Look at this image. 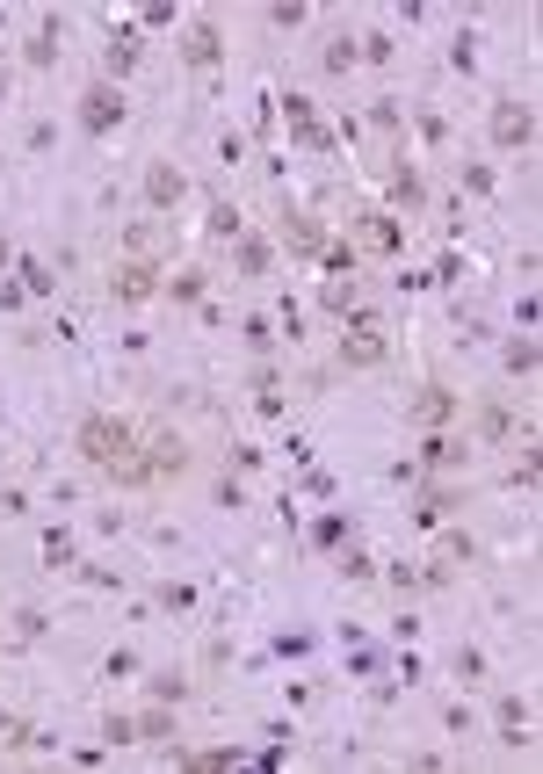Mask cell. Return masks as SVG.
Instances as JSON below:
<instances>
[{"label": "cell", "instance_id": "cell-15", "mask_svg": "<svg viewBox=\"0 0 543 774\" xmlns=\"http://www.w3.org/2000/svg\"><path fill=\"white\" fill-rule=\"evenodd\" d=\"M391 196L406 210H420V196H428V181H420V167H406V152H399V167H391Z\"/></svg>", "mask_w": 543, "mask_h": 774}, {"label": "cell", "instance_id": "cell-13", "mask_svg": "<svg viewBox=\"0 0 543 774\" xmlns=\"http://www.w3.org/2000/svg\"><path fill=\"white\" fill-rule=\"evenodd\" d=\"M283 239L297 246V254H312V261L326 254V232H319V225L305 218V210H283Z\"/></svg>", "mask_w": 543, "mask_h": 774}, {"label": "cell", "instance_id": "cell-9", "mask_svg": "<svg viewBox=\"0 0 543 774\" xmlns=\"http://www.w3.org/2000/svg\"><path fill=\"white\" fill-rule=\"evenodd\" d=\"M181 58H189V66H218V58H225L218 22H189V37H181Z\"/></svg>", "mask_w": 543, "mask_h": 774}, {"label": "cell", "instance_id": "cell-7", "mask_svg": "<svg viewBox=\"0 0 543 774\" xmlns=\"http://www.w3.org/2000/svg\"><path fill=\"white\" fill-rule=\"evenodd\" d=\"M181 196H189V174H181V167H167V160L145 167V203H153V210H174Z\"/></svg>", "mask_w": 543, "mask_h": 774}, {"label": "cell", "instance_id": "cell-6", "mask_svg": "<svg viewBox=\"0 0 543 774\" xmlns=\"http://www.w3.org/2000/svg\"><path fill=\"white\" fill-rule=\"evenodd\" d=\"M529 138H536V109H529V102H500V109H493V145H500V152H522Z\"/></svg>", "mask_w": 543, "mask_h": 774}, {"label": "cell", "instance_id": "cell-14", "mask_svg": "<svg viewBox=\"0 0 543 774\" xmlns=\"http://www.w3.org/2000/svg\"><path fill=\"white\" fill-rule=\"evenodd\" d=\"M160 290H167L174 304H196V297L210 290V268H174V275H167V283H160Z\"/></svg>", "mask_w": 543, "mask_h": 774}, {"label": "cell", "instance_id": "cell-8", "mask_svg": "<svg viewBox=\"0 0 543 774\" xmlns=\"http://www.w3.org/2000/svg\"><path fill=\"white\" fill-rule=\"evenodd\" d=\"M413 420L420 427H449V420H457V391H449V384H420L413 391Z\"/></svg>", "mask_w": 543, "mask_h": 774}, {"label": "cell", "instance_id": "cell-1", "mask_svg": "<svg viewBox=\"0 0 543 774\" xmlns=\"http://www.w3.org/2000/svg\"><path fill=\"white\" fill-rule=\"evenodd\" d=\"M73 449L95 463V471L124 478V485H153V471H145V427L124 420V413H87L73 427Z\"/></svg>", "mask_w": 543, "mask_h": 774}, {"label": "cell", "instance_id": "cell-21", "mask_svg": "<svg viewBox=\"0 0 543 774\" xmlns=\"http://www.w3.org/2000/svg\"><path fill=\"white\" fill-rule=\"evenodd\" d=\"M15 268H22V290H29V297L51 290V268H44V261H15Z\"/></svg>", "mask_w": 543, "mask_h": 774}, {"label": "cell", "instance_id": "cell-27", "mask_svg": "<svg viewBox=\"0 0 543 774\" xmlns=\"http://www.w3.org/2000/svg\"><path fill=\"white\" fill-rule=\"evenodd\" d=\"M210 232L232 239V232H239V210H232V203H210Z\"/></svg>", "mask_w": 543, "mask_h": 774}, {"label": "cell", "instance_id": "cell-19", "mask_svg": "<svg viewBox=\"0 0 543 774\" xmlns=\"http://www.w3.org/2000/svg\"><path fill=\"white\" fill-rule=\"evenodd\" d=\"M507 369H515V377H536V340H529V333L507 348Z\"/></svg>", "mask_w": 543, "mask_h": 774}, {"label": "cell", "instance_id": "cell-12", "mask_svg": "<svg viewBox=\"0 0 543 774\" xmlns=\"http://www.w3.org/2000/svg\"><path fill=\"white\" fill-rule=\"evenodd\" d=\"M362 239H370L377 254H399V246H406V232H399V218H391V210H362Z\"/></svg>", "mask_w": 543, "mask_h": 774}, {"label": "cell", "instance_id": "cell-29", "mask_svg": "<svg viewBox=\"0 0 543 774\" xmlns=\"http://www.w3.org/2000/svg\"><path fill=\"white\" fill-rule=\"evenodd\" d=\"M153 695H160V702H181V695H189V680H181V673H160Z\"/></svg>", "mask_w": 543, "mask_h": 774}, {"label": "cell", "instance_id": "cell-24", "mask_svg": "<svg viewBox=\"0 0 543 774\" xmlns=\"http://www.w3.org/2000/svg\"><path fill=\"white\" fill-rule=\"evenodd\" d=\"M102 738H116V746H131V738H138V724L124 717V709H109V724H102Z\"/></svg>", "mask_w": 543, "mask_h": 774}, {"label": "cell", "instance_id": "cell-16", "mask_svg": "<svg viewBox=\"0 0 543 774\" xmlns=\"http://www.w3.org/2000/svg\"><path fill=\"white\" fill-rule=\"evenodd\" d=\"M522 731H529V709L507 695V702H500V746H522Z\"/></svg>", "mask_w": 543, "mask_h": 774}, {"label": "cell", "instance_id": "cell-3", "mask_svg": "<svg viewBox=\"0 0 543 774\" xmlns=\"http://www.w3.org/2000/svg\"><path fill=\"white\" fill-rule=\"evenodd\" d=\"M116 123H124V95H116L109 80L87 87V95H80V131H87V138H109Z\"/></svg>", "mask_w": 543, "mask_h": 774}, {"label": "cell", "instance_id": "cell-11", "mask_svg": "<svg viewBox=\"0 0 543 774\" xmlns=\"http://www.w3.org/2000/svg\"><path fill=\"white\" fill-rule=\"evenodd\" d=\"M464 507V492L457 485H435V492H420V507H413V521H420V529H435V521H449V514H457Z\"/></svg>", "mask_w": 543, "mask_h": 774}, {"label": "cell", "instance_id": "cell-31", "mask_svg": "<svg viewBox=\"0 0 543 774\" xmlns=\"http://www.w3.org/2000/svg\"><path fill=\"white\" fill-rule=\"evenodd\" d=\"M0 95H8V66H0Z\"/></svg>", "mask_w": 543, "mask_h": 774}, {"label": "cell", "instance_id": "cell-28", "mask_svg": "<svg viewBox=\"0 0 543 774\" xmlns=\"http://www.w3.org/2000/svg\"><path fill=\"white\" fill-rule=\"evenodd\" d=\"M341 536H348V529H341V514H326V521H319V529H312V543H319V550H334Z\"/></svg>", "mask_w": 543, "mask_h": 774}, {"label": "cell", "instance_id": "cell-22", "mask_svg": "<svg viewBox=\"0 0 543 774\" xmlns=\"http://www.w3.org/2000/svg\"><path fill=\"white\" fill-rule=\"evenodd\" d=\"M239 268L261 275V268H268V239H239Z\"/></svg>", "mask_w": 543, "mask_h": 774}, {"label": "cell", "instance_id": "cell-10", "mask_svg": "<svg viewBox=\"0 0 543 774\" xmlns=\"http://www.w3.org/2000/svg\"><path fill=\"white\" fill-rule=\"evenodd\" d=\"M420 463H428V471H449V463H464V435H449V427H428V435H420Z\"/></svg>", "mask_w": 543, "mask_h": 774}, {"label": "cell", "instance_id": "cell-18", "mask_svg": "<svg viewBox=\"0 0 543 774\" xmlns=\"http://www.w3.org/2000/svg\"><path fill=\"white\" fill-rule=\"evenodd\" d=\"M138 738H153V746H167V738H174V717H167V709H145V717H138Z\"/></svg>", "mask_w": 543, "mask_h": 774}, {"label": "cell", "instance_id": "cell-20", "mask_svg": "<svg viewBox=\"0 0 543 774\" xmlns=\"http://www.w3.org/2000/svg\"><path fill=\"white\" fill-rule=\"evenodd\" d=\"M355 58H362V44H355V37H334V44H326V66H334V73H348Z\"/></svg>", "mask_w": 543, "mask_h": 774}, {"label": "cell", "instance_id": "cell-30", "mask_svg": "<svg viewBox=\"0 0 543 774\" xmlns=\"http://www.w3.org/2000/svg\"><path fill=\"white\" fill-rule=\"evenodd\" d=\"M0 268H15V239L8 232H0Z\"/></svg>", "mask_w": 543, "mask_h": 774}, {"label": "cell", "instance_id": "cell-17", "mask_svg": "<svg viewBox=\"0 0 543 774\" xmlns=\"http://www.w3.org/2000/svg\"><path fill=\"white\" fill-rule=\"evenodd\" d=\"M58 44H66V29H58V22H44L37 37H29V66H51V58H58Z\"/></svg>", "mask_w": 543, "mask_h": 774}, {"label": "cell", "instance_id": "cell-4", "mask_svg": "<svg viewBox=\"0 0 543 774\" xmlns=\"http://www.w3.org/2000/svg\"><path fill=\"white\" fill-rule=\"evenodd\" d=\"M160 283H167V275L153 261H124V268L109 275V297L116 304H145V297H160Z\"/></svg>", "mask_w": 543, "mask_h": 774}, {"label": "cell", "instance_id": "cell-25", "mask_svg": "<svg viewBox=\"0 0 543 774\" xmlns=\"http://www.w3.org/2000/svg\"><path fill=\"white\" fill-rule=\"evenodd\" d=\"M131 66H138V44L116 37V44H109V73H131Z\"/></svg>", "mask_w": 543, "mask_h": 774}, {"label": "cell", "instance_id": "cell-5", "mask_svg": "<svg viewBox=\"0 0 543 774\" xmlns=\"http://www.w3.org/2000/svg\"><path fill=\"white\" fill-rule=\"evenodd\" d=\"M145 471L153 478H181L189 471V442H181L174 427H153V435H145Z\"/></svg>", "mask_w": 543, "mask_h": 774}, {"label": "cell", "instance_id": "cell-26", "mask_svg": "<svg viewBox=\"0 0 543 774\" xmlns=\"http://www.w3.org/2000/svg\"><path fill=\"white\" fill-rule=\"evenodd\" d=\"M44 565L66 572V565H73V543H66V536H44Z\"/></svg>", "mask_w": 543, "mask_h": 774}, {"label": "cell", "instance_id": "cell-23", "mask_svg": "<svg viewBox=\"0 0 543 774\" xmlns=\"http://www.w3.org/2000/svg\"><path fill=\"white\" fill-rule=\"evenodd\" d=\"M478 435H486V442H507V413H500V406H478Z\"/></svg>", "mask_w": 543, "mask_h": 774}, {"label": "cell", "instance_id": "cell-2", "mask_svg": "<svg viewBox=\"0 0 543 774\" xmlns=\"http://www.w3.org/2000/svg\"><path fill=\"white\" fill-rule=\"evenodd\" d=\"M384 355H391L384 319H377V312H355V326L341 333V362H348V369H377Z\"/></svg>", "mask_w": 543, "mask_h": 774}]
</instances>
